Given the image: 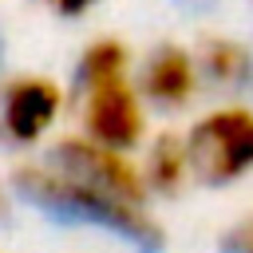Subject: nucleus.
Masks as SVG:
<instances>
[{
  "mask_svg": "<svg viewBox=\"0 0 253 253\" xmlns=\"http://www.w3.org/2000/svg\"><path fill=\"white\" fill-rule=\"evenodd\" d=\"M12 186H16L28 202H36L40 210L59 213V217H67V221H83V225L111 229L115 237L134 241V245H142V249H154V245L162 241V225L154 221L150 210H134V206H123V202L99 194L95 186H87V182H79L75 174L59 170L51 158L16 166Z\"/></svg>",
  "mask_w": 253,
  "mask_h": 253,
  "instance_id": "nucleus-1",
  "label": "nucleus"
},
{
  "mask_svg": "<svg viewBox=\"0 0 253 253\" xmlns=\"http://www.w3.org/2000/svg\"><path fill=\"white\" fill-rule=\"evenodd\" d=\"M194 178L206 186L241 182L253 170V107L229 103L202 115L186 130Z\"/></svg>",
  "mask_w": 253,
  "mask_h": 253,
  "instance_id": "nucleus-2",
  "label": "nucleus"
},
{
  "mask_svg": "<svg viewBox=\"0 0 253 253\" xmlns=\"http://www.w3.org/2000/svg\"><path fill=\"white\" fill-rule=\"evenodd\" d=\"M79 134H87L91 142L130 154L146 138V99L138 91V79L115 75L79 83Z\"/></svg>",
  "mask_w": 253,
  "mask_h": 253,
  "instance_id": "nucleus-3",
  "label": "nucleus"
},
{
  "mask_svg": "<svg viewBox=\"0 0 253 253\" xmlns=\"http://www.w3.org/2000/svg\"><path fill=\"white\" fill-rule=\"evenodd\" d=\"M47 158L59 170L75 174L79 182L95 186L99 194H107L123 206H134V210H150V186L142 178V166L130 162V154L91 142L87 134H71V138H59V146Z\"/></svg>",
  "mask_w": 253,
  "mask_h": 253,
  "instance_id": "nucleus-4",
  "label": "nucleus"
},
{
  "mask_svg": "<svg viewBox=\"0 0 253 253\" xmlns=\"http://www.w3.org/2000/svg\"><path fill=\"white\" fill-rule=\"evenodd\" d=\"M63 115V87L47 75H16L0 91V134L12 146H36Z\"/></svg>",
  "mask_w": 253,
  "mask_h": 253,
  "instance_id": "nucleus-5",
  "label": "nucleus"
},
{
  "mask_svg": "<svg viewBox=\"0 0 253 253\" xmlns=\"http://www.w3.org/2000/svg\"><path fill=\"white\" fill-rule=\"evenodd\" d=\"M202 63L198 55H190L186 47H174V43H162L146 55L142 71H138V91L146 103L154 107H166V111H178L186 107L198 87H202Z\"/></svg>",
  "mask_w": 253,
  "mask_h": 253,
  "instance_id": "nucleus-6",
  "label": "nucleus"
},
{
  "mask_svg": "<svg viewBox=\"0 0 253 253\" xmlns=\"http://www.w3.org/2000/svg\"><path fill=\"white\" fill-rule=\"evenodd\" d=\"M138 166H142V178H146L150 194H166V198L178 194V190L194 178L186 134H158V138L146 146V158H142Z\"/></svg>",
  "mask_w": 253,
  "mask_h": 253,
  "instance_id": "nucleus-7",
  "label": "nucleus"
},
{
  "mask_svg": "<svg viewBox=\"0 0 253 253\" xmlns=\"http://www.w3.org/2000/svg\"><path fill=\"white\" fill-rule=\"evenodd\" d=\"M198 63H202V75L221 83V87H241L253 71V55L237 40H206Z\"/></svg>",
  "mask_w": 253,
  "mask_h": 253,
  "instance_id": "nucleus-8",
  "label": "nucleus"
},
{
  "mask_svg": "<svg viewBox=\"0 0 253 253\" xmlns=\"http://www.w3.org/2000/svg\"><path fill=\"white\" fill-rule=\"evenodd\" d=\"M115 75H130V51L123 40L115 36H103V40H91L79 55V67H75V79L79 83H95V79H115Z\"/></svg>",
  "mask_w": 253,
  "mask_h": 253,
  "instance_id": "nucleus-9",
  "label": "nucleus"
},
{
  "mask_svg": "<svg viewBox=\"0 0 253 253\" xmlns=\"http://www.w3.org/2000/svg\"><path fill=\"white\" fill-rule=\"evenodd\" d=\"M55 16H67V20H75V16H83L91 4H99V0H43Z\"/></svg>",
  "mask_w": 253,
  "mask_h": 253,
  "instance_id": "nucleus-10",
  "label": "nucleus"
},
{
  "mask_svg": "<svg viewBox=\"0 0 253 253\" xmlns=\"http://www.w3.org/2000/svg\"><path fill=\"white\" fill-rule=\"evenodd\" d=\"M229 253H253V217L229 233Z\"/></svg>",
  "mask_w": 253,
  "mask_h": 253,
  "instance_id": "nucleus-11",
  "label": "nucleus"
},
{
  "mask_svg": "<svg viewBox=\"0 0 253 253\" xmlns=\"http://www.w3.org/2000/svg\"><path fill=\"white\" fill-rule=\"evenodd\" d=\"M4 210H8V194H4V186H0V217H4Z\"/></svg>",
  "mask_w": 253,
  "mask_h": 253,
  "instance_id": "nucleus-12",
  "label": "nucleus"
}]
</instances>
